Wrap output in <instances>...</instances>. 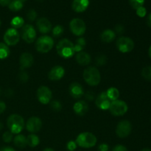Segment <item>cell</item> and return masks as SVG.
<instances>
[{
	"instance_id": "681fc988",
	"label": "cell",
	"mask_w": 151,
	"mask_h": 151,
	"mask_svg": "<svg viewBox=\"0 0 151 151\" xmlns=\"http://www.w3.org/2000/svg\"><path fill=\"white\" fill-rule=\"evenodd\" d=\"M148 53H149V56H150V58H151V46L150 47V48H149Z\"/></svg>"
},
{
	"instance_id": "9a60e30c",
	"label": "cell",
	"mask_w": 151,
	"mask_h": 151,
	"mask_svg": "<svg viewBox=\"0 0 151 151\" xmlns=\"http://www.w3.org/2000/svg\"><path fill=\"white\" fill-rule=\"evenodd\" d=\"M34 63V58L32 55L29 52L22 53L19 58V64L20 69L24 70L25 69L31 67Z\"/></svg>"
},
{
	"instance_id": "ffe728a7",
	"label": "cell",
	"mask_w": 151,
	"mask_h": 151,
	"mask_svg": "<svg viewBox=\"0 0 151 151\" xmlns=\"http://www.w3.org/2000/svg\"><path fill=\"white\" fill-rule=\"evenodd\" d=\"M89 5V0H73L72 4V10L76 13L86 11Z\"/></svg>"
},
{
	"instance_id": "d590c367",
	"label": "cell",
	"mask_w": 151,
	"mask_h": 151,
	"mask_svg": "<svg viewBox=\"0 0 151 151\" xmlns=\"http://www.w3.org/2000/svg\"><path fill=\"white\" fill-rule=\"evenodd\" d=\"M27 18L29 22H34L37 18V13L35 10L31 9L27 13Z\"/></svg>"
},
{
	"instance_id": "7402d4cb",
	"label": "cell",
	"mask_w": 151,
	"mask_h": 151,
	"mask_svg": "<svg viewBox=\"0 0 151 151\" xmlns=\"http://www.w3.org/2000/svg\"><path fill=\"white\" fill-rule=\"evenodd\" d=\"M100 37L103 42L111 43L116 38V33L112 29H106L101 32Z\"/></svg>"
},
{
	"instance_id": "4dcf8cb0",
	"label": "cell",
	"mask_w": 151,
	"mask_h": 151,
	"mask_svg": "<svg viewBox=\"0 0 151 151\" xmlns=\"http://www.w3.org/2000/svg\"><path fill=\"white\" fill-rule=\"evenodd\" d=\"M142 76L148 81H151V66H146L142 70Z\"/></svg>"
},
{
	"instance_id": "f35d334b",
	"label": "cell",
	"mask_w": 151,
	"mask_h": 151,
	"mask_svg": "<svg viewBox=\"0 0 151 151\" xmlns=\"http://www.w3.org/2000/svg\"><path fill=\"white\" fill-rule=\"evenodd\" d=\"M114 32L118 35H122L125 32V27L122 24H116L114 28Z\"/></svg>"
},
{
	"instance_id": "d6986e66",
	"label": "cell",
	"mask_w": 151,
	"mask_h": 151,
	"mask_svg": "<svg viewBox=\"0 0 151 151\" xmlns=\"http://www.w3.org/2000/svg\"><path fill=\"white\" fill-rule=\"evenodd\" d=\"M73 111L78 116H84L88 111V103L85 100H78L74 104Z\"/></svg>"
},
{
	"instance_id": "e575fe53",
	"label": "cell",
	"mask_w": 151,
	"mask_h": 151,
	"mask_svg": "<svg viewBox=\"0 0 151 151\" xmlns=\"http://www.w3.org/2000/svg\"><path fill=\"white\" fill-rule=\"evenodd\" d=\"M13 135L10 131H5L2 135V139L4 142L10 143L13 140Z\"/></svg>"
},
{
	"instance_id": "ba28073f",
	"label": "cell",
	"mask_w": 151,
	"mask_h": 151,
	"mask_svg": "<svg viewBox=\"0 0 151 151\" xmlns=\"http://www.w3.org/2000/svg\"><path fill=\"white\" fill-rule=\"evenodd\" d=\"M134 42L131 38L125 36L119 37L116 42L117 50L122 53L131 52L134 48Z\"/></svg>"
},
{
	"instance_id": "1f68e13d",
	"label": "cell",
	"mask_w": 151,
	"mask_h": 151,
	"mask_svg": "<svg viewBox=\"0 0 151 151\" xmlns=\"http://www.w3.org/2000/svg\"><path fill=\"white\" fill-rule=\"evenodd\" d=\"M50 103V108H51L54 111L59 112L61 111L62 105L59 101H58V100H52Z\"/></svg>"
},
{
	"instance_id": "6f0895ef",
	"label": "cell",
	"mask_w": 151,
	"mask_h": 151,
	"mask_svg": "<svg viewBox=\"0 0 151 151\" xmlns=\"http://www.w3.org/2000/svg\"><path fill=\"white\" fill-rule=\"evenodd\" d=\"M0 151H1V150H0Z\"/></svg>"
},
{
	"instance_id": "30bf717a",
	"label": "cell",
	"mask_w": 151,
	"mask_h": 151,
	"mask_svg": "<svg viewBox=\"0 0 151 151\" xmlns=\"http://www.w3.org/2000/svg\"><path fill=\"white\" fill-rule=\"evenodd\" d=\"M21 35L16 29L10 27L5 31L3 36L4 44L7 46H15L20 41Z\"/></svg>"
},
{
	"instance_id": "d4e9b609",
	"label": "cell",
	"mask_w": 151,
	"mask_h": 151,
	"mask_svg": "<svg viewBox=\"0 0 151 151\" xmlns=\"http://www.w3.org/2000/svg\"><path fill=\"white\" fill-rule=\"evenodd\" d=\"M27 145H29L30 147H35L38 146L40 143L39 137L35 134H30L27 137Z\"/></svg>"
},
{
	"instance_id": "7a4b0ae2",
	"label": "cell",
	"mask_w": 151,
	"mask_h": 151,
	"mask_svg": "<svg viewBox=\"0 0 151 151\" xmlns=\"http://www.w3.org/2000/svg\"><path fill=\"white\" fill-rule=\"evenodd\" d=\"M7 125L13 134H19L25 126L24 118L19 114H11L7 119Z\"/></svg>"
},
{
	"instance_id": "6da1fadb",
	"label": "cell",
	"mask_w": 151,
	"mask_h": 151,
	"mask_svg": "<svg viewBox=\"0 0 151 151\" xmlns=\"http://www.w3.org/2000/svg\"><path fill=\"white\" fill-rule=\"evenodd\" d=\"M57 53L60 57L68 59L72 58L75 55V47L74 44L67 38H63L56 45Z\"/></svg>"
},
{
	"instance_id": "4fadbf2b",
	"label": "cell",
	"mask_w": 151,
	"mask_h": 151,
	"mask_svg": "<svg viewBox=\"0 0 151 151\" xmlns=\"http://www.w3.org/2000/svg\"><path fill=\"white\" fill-rule=\"evenodd\" d=\"M27 131L31 134L38 132L42 128V121L38 116H31L25 123Z\"/></svg>"
},
{
	"instance_id": "7bdbcfd3",
	"label": "cell",
	"mask_w": 151,
	"mask_h": 151,
	"mask_svg": "<svg viewBox=\"0 0 151 151\" xmlns=\"http://www.w3.org/2000/svg\"><path fill=\"white\" fill-rule=\"evenodd\" d=\"M109 147L106 143H102L99 145L98 151H109Z\"/></svg>"
},
{
	"instance_id": "c3c4849f",
	"label": "cell",
	"mask_w": 151,
	"mask_h": 151,
	"mask_svg": "<svg viewBox=\"0 0 151 151\" xmlns=\"http://www.w3.org/2000/svg\"><path fill=\"white\" fill-rule=\"evenodd\" d=\"M43 151H55L52 148H50V147H47V148H45Z\"/></svg>"
},
{
	"instance_id": "f907efd6",
	"label": "cell",
	"mask_w": 151,
	"mask_h": 151,
	"mask_svg": "<svg viewBox=\"0 0 151 151\" xmlns=\"http://www.w3.org/2000/svg\"><path fill=\"white\" fill-rule=\"evenodd\" d=\"M2 128H3V124L1 123V122H0V131H1V130L2 129Z\"/></svg>"
},
{
	"instance_id": "74e56055",
	"label": "cell",
	"mask_w": 151,
	"mask_h": 151,
	"mask_svg": "<svg viewBox=\"0 0 151 151\" xmlns=\"http://www.w3.org/2000/svg\"><path fill=\"white\" fill-rule=\"evenodd\" d=\"M77 146L78 145H77L75 141L71 140V141L68 142L67 144H66V148L69 151H74L77 148Z\"/></svg>"
},
{
	"instance_id": "836d02e7",
	"label": "cell",
	"mask_w": 151,
	"mask_h": 151,
	"mask_svg": "<svg viewBox=\"0 0 151 151\" xmlns=\"http://www.w3.org/2000/svg\"><path fill=\"white\" fill-rule=\"evenodd\" d=\"M95 63L97 66H103L107 63V57L104 55H100L96 58Z\"/></svg>"
},
{
	"instance_id": "816d5d0a",
	"label": "cell",
	"mask_w": 151,
	"mask_h": 151,
	"mask_svg": "<svg viewBox=\"0 0 151 151\" xmlns=\"http://www.w3.org/2000/svg\"><path fill=\"white\" fill-rule=\"evenodd\" d=\"M142 151H151V150H150V149H149V148H145V149H143V150Z\"/></svg>"
},
{
	"instance_id": "2e32d148",
	"label": "cell",
	"mask_w": 151,
	"mask_h": 151,
	"mask_svg": "<svg viewBox=\"0 0 151 151\" xmlns=\"http://www.w3.org/2000/svg\"><path fill=\"white\" fill-rule=\"evenodd\" d=\"M65 75V69L61 66H55L50 69L48 73V78L50 81H60Z\"/></svg>"
},
{
	"instance_id": "44dd1931",
	"label": "cell",
	"mask_w": 151,
	"mask_h": 151,
	"mask_svg": "<svg viewBox=\"0 0 151 151\" xmlns=\"http://www.w3.org/2000/svg\"><path fill=\"white\" fill-rule=\"evenodd\" d=\"M75 60L77 63L81 66H88L91 61V58L88 53L81 51L77 52L75 55Z\"/></svg>"
},
{
	"instance_id": "d6a6232c",
	"label": "cell",
	"mask_w": 151,
	"mask_h": 151,
	"mask_svg": "<svg viewBox=\"0 0 151 151\" xmlns=\"http://www.w3.org/2000/svg\"><path fill=\"white\" fill-rule=\"evenodd\" d=\"M145 0H129V4L135 10L144 5Z\"/></svg>"
},
{
	"instance_id": "83f0119b",
	"label": "cell",
	"mask_w": 151,
	"mask_h": 151,
	"mask_svg": "<svg viewBox=\"0 0 151 151\" xmlns=\"http://www.w3.org/2000/svg\"><path fill=\"white\" fill-rule=\"evenodd\" d=\"M86 45V41L85 38H83V37H80L79 38L76 40V42L74 44L75 52H79L83 51L85 49Z\"/></svg>"
},
{
	"instance_id": "f6af8a7d",
	"label": "cell",
	"mask_w": 151,
	"mask_h": 151,
	"mask_svg": "<svg viewBox=\"0 0 151 151\" xmlns=\"http://www.w3.org/2000/svg\"><path fill=\"white\" fill-rule=\"evenodd\" d=\"M12 0H0V5L1 6H8Z\"/></svg>"
},
{
	"instance_id": "b9f144b4",
	"label": "cell",
	"mask_w": 151,
	"mask_h": 151,
	"mask_svg": "<svg viewBox=\"0 0 151 151\" xmlns=\"http://www.w3.org/2000/svg\"><path fill=\"white\" fill-rule=\"evenodd\" d=\"M112 151H128V150L125 146L122 145H117L113 147Z\"/></svg>"
},
{
	"instance_id": "f5cc1de1",
	"label": "cell",
	"mask_w": 151,
	"mask_h": 151,
	"mask_svg": "<svg viewBox=\"0 0 151 151\" xmlns=\"http://www.w3.org/2000/svg\"><path fill=\"white\" fill-rule=\"evenodd\" d=\"M21 1H22V2H24V1H27V0H20Z\"/></svg>"
},
{
	"instance_id": "5bb4252c",
	"label": "cell",
	"mask_w": 151,
	"mask_h": 151,
	"mask_svg": "<svg viewBox=\"0 0 151 151\" xmlns=\"http://www.w3.org/2000/svg\"><path fill=\"white\" fill-rule=\"evenodd\" d=\"M111 101L108 97L106 91H102L95 99V104L98 109L101 110H108L110 106Z\"/></svg>"
},
{
	"instance_id": "603a6c76",
	"label": "cell",
	"mask_w": 151,
	"mask_h": 151,
	"mask_svg": "<svg viewBox=\"0 0 151 151\" xmlns=\"http://www.w3.org/2000/svg\"><path fill=\"white\" fill-rule=\"evenodd\" d=\"M14 145L19 148H24L27 145V137L23 134H16V137L13 138Z\"/></svg>"
},
{
	"instance_id": "ee69618b",
	"label": "cell",
	"mask_w": 151,
	"mask_h": 151,
	"mask_svg": "<svg viewBox=\"0 0 151 151\" xmlns=\"http://www.w3.org/2000/svg\"><path fill=\"white\" fill-rule=\"evenodd\" d=\"M6 109V104L4 103V102L0 101V114H2L3 112L5 111Z\"/></svg>"
},
{
	"instance_id": "8d00e7d4",
	"label": "cell",
	"mask_w": 151,
	"mask_h": 151,
	"mask_svg": "<svg viewBox=\"0 0 151 151\" xmlns=\"http://www.w3.org/2000/svg\"><path fill=\"white\" fill-rule=\"evenodd\" d=\"M18 78H19V80L21 81V82L26 83L27 81H28V79H29V75H28V74L26 72L22 70V72L19 73Z\"/></svg>"
},
{
	"instance_id": "3957f363",
	"label": "cell",
	"mask_w": 151,
	"mask_h": 151,
	"mask_svg": "<svg viewBox=\"0 0 151 151\" xmlns=\"http://www.w3.org/2000/svg\"><path fill=\"white\" fill-rule=\"evenodd\" d=\"M83 78L88 85L96 86L99 85L101 81V75L100 71L95 66H88L83 73Z\"/></svg>"
},
{
	"instance_id": "9f6ffc18",
	"label": "cell",
	"mask_w": 151,
	"mask_h": 151,
	"mask_svg": "<svg viewBox=\"0 0 151 151\" xmlns=\"http://www.w3.org/2000/svg\"><path fill=\"white\" fill-rule=\"evenodd\" d=\"M150 122H151V117H150Z\"/></svg>"
},
{
	"instance_id": "db71d44e",
	"label": "cell",
	"mask_w": 151,
	"mask_h": 151,
	"mask_svg": "<svg viewBox=\"0 0 151 151\" xmlns=\"http://www.w3.org/2000/svg\"><path fill=\"white\" fill-rule=\"evenodd\" d=\"M1 19H0V27H1Z\"/></svg>"
},
{
	"instance_id": "f546056e",
	"label": "cell",
	"mask_w": 151,
	"mask_h": 151,
	"mask_svg": "<svg viewBox=\"0 0 151 151\" xmlns=\"http://www.w3.org/2000/svg\"><path fill=\"white\" fill-rule=\"evenodd\" d=\"M64 32V28L61 25H56L55 27H53V29H52V35L55 38H59L60 36H61L62 34Z\"/></svg>"
},
{
	"instance_id": "277c9868",
	"label": "cell",
	"mask_w": 151,
	"mask_h": 151,
	"mask_svg": "<svg viewBox=\"0 0 151 151\" xmlns=\"http://www.w3.org/2000/svg\"><path fill=\"white\" fill-rule=\"evenodd\" d=\"M97 141V137L92 133L83 132L77 137L75 142L77 145L83 148H91L96 145Z\"/></svg>"
},
{
	"instance_id": "484cf974",
	"label": "cell",
	"mask_w": 151,
	"mask_h": 151,
	"mask_svg": "<svg viewBox=\"0 0 151 151\" xmlns=\"http://www.w3.org/2000/svg\"><path fill=\"white\" fill-rule=\"evenodd\" d=\"M10 54V48L4 43L0 42V59L4 60L9 57Z\"/></svg>"
},
{
	"instance_id": "11a10c76",
	"label": "cell",
	"mask_w": 151,
	"mask_h": 151,
	"mask_svg": "<svg viewBox=\"0 0 151 151\" xmlns=\"http://www.w3.org/2000/svg\"><path fill=\"white\" fill-rule=\"evenodd\" d=\"M0 93H1V88H0Z\"/></svg>"
},
{
	"instance_id": "7c38bea8",
	"label": "cell",
	"mask_w": 151,
	"mask_h": 151,
	"mask_svg": "<svg viewBox=\"0 0 151 151\" xmlns=\"http://www.w3.org/2000/svg\"><path fill=\"white\" fill-rule=\"evenodd\" d=\"M132 125L128 120H122L116 127V134L119 138H126L131 134Z\"/></svg>"
},
{
	"instance_id": "8fae6325",
	"label": "cell",
	"mask_w": 151,
	"mask_h": 151,
	"mask_svg": "<svg viewBox=\"0 0 151 151\" xmlns=\"http://www.w3.org/2000/svg\"><path fill=\"white\" fill-rule=\"evenodd\" d=\"M37 99L41 104H48L52 101V93L50 88L46 86H41L38 88L36 92Z\"/></svg>"
},
{
	"instance_id": "ab89813d",
	"label": "cell",
	"mask_w": 151,
	"mask_h": 151,
	"mask_svg": "<svg viewBox=\"0 0 151 151\" xmlns=\"http://www.w3.org/2000/svg\"><path fill=\"white\" fill-rule=\"evenodd\" d=\"M137 14L139 17H141V18L145 17V16H146V14H147V10H146L145 7H143L142 6V7H139V8L137 9Z\"/></svg>"
},
{
	"instance_id": "60d3db41",
	"label": "cell",
	"mask_w": 151,
	"mask_h": 151,
	"mask_svg": "<svg viewBox=\"0 0 151 151\" xmlns=\"http://www.w3.org/2000/svg\"><path fill=\"white\" fill-rule=\"evenodd\" d=\"M84 96H85V99L88 101H92L95 99V96H94V92L92 91H87L86 94H84Z\"/></svg>"
},
{
	"instance_id": "5b68a950",
	"label": "cell",
	"mask_w": 151,
	"mask_h": 151,
	"mask_svg": "<svg viewBox=\"0 0 151 151\" xmlns=\"http://www.w3.org/2000/svg\"><path fill=\"white\" fill-rule=\"evenodd\" d=\"M54 46V40L49 35H41L35 41V47L37 51L40 53H47L52 49Z\"/></svg>"
},
{
	"instance_id": "9c48e42d",
	"label": "cell",
	"mask_w": 151,
	"mask_h": 151,
	"mask_svg": "<svg viewBox=\"0 0 151 151\" xmlns=\"http://www.w3.org/2000/svg\"><path fill=\"white\" fill-rule=\"evenodd\" d=\"M69 29L72 34L76 36L81 37L84 35L86 30V25L83 20L79 18L73 19L69 23Z\"/></svg>"
},
{
	"instance_id": "bcb514c9",
	"label": "cell",
	"mask_w": 151,
	"mask_h": 151,
	"mask_svg": "<svg viewBox=\"0 0 151 151\" xmlns=\"http://www.w3.org/2000/svg\"><path fill=\"white\" fill-rule=\"evenodd\" d=\"M1 151H16L11 147H4L1 149Z\"/></svg>"
},
{
	"instance_id": "cb8c5ba5",
	"label": "cell",
	"mask_w": 151,
	"mask_h": 151,
	"mask_svg": "<svg viewBox=\"0 0 151 151\" xmlns=\"http://www.w3.org/2000/svg\"><path fill=\"white\" fill-rule=\"evenodd\" d=\"M106 94H107L108 97L111 101H114V100H118L119 97V91L115 87H111V88H108L107 91H106Z\"/></svg>"
},
{
	"instance_id": "e0dca14e",
	"label": "cell",
	"mask_w": 151,
	"mask_h": 151,
	"mask_svg": "<svg viewBox=\"0 0 151 151\" xmlns=\"http://www.w3.org/2000/svg\"><path fill=\"white\" fill-rule=\"evenodd\" d=\"M69 94L74 99H80L84 95V90L81 84L78 82H73L70 84L69 87Z\"/></svg>"
},
{
	"instance_id": "52a82bcc",
	"label": "cell",
	"mask_w": 151,
	"mask_h": 151,
	"mask_svg": "<svg viewBox=\"0 0 151 151\" xmlns=\"http://www.w3.org/2000/svg\"><path fill=\"white\" fill-rule=\"evenodd\" d=\"M20 35L25 42L27 44H32L36 38V30L32 24H27L21 29Z\"/></svg>"
},
{
	"instance_id": "4316f807",
	"label": "cell",
	"mask_w": 151,
	"mask_h": 151,
	"mask_svg": "<svg viewBox=\"0 0 151 151\" xmlns=\"http://www.w3.org/2000/svg\"><path fill=\"white\" fill-rule=\"evenodd\" d=\"M10 25L14 29H19L24 25V20L20 16H15L10 22Z\"/></svg>"
},
{
	"instance_id": "f1b7e54d",
	"label": "cell",
	"mask_w": 151,
	"mask_h": 151,
	"mask_svg": "<svg viewBox=\"0 0 151 151\" xmlns=\"http://www.w3.org/2000/svg\"><path fill=\"white\" fill-rule=\"evenodd\" d=\"M23 6V2L21 1L20 0H13V1H10V4H8L9 9L13 12L19 11L20 10H22Z\"/></svg>"
},
{
	"instance_id": "8992f818",
	"label": "cell",
	"mask_w": 151,
	"mask_h": 151,
	"mask_svg": "<svg viewBox=\"0 0 151 151\" xmlns=\"http://www.w3.org/2000/svg\"><path fill=\"white\" fill-rule=\"evenodd\" d=\"M109 110L113 116H123L127 113L128 106V104L123 100H116L111 101Z\"/></svg>"
},
{
	"instance_id": "7dc6e473",
	"label": "cell",
	"mask_w": 151,
	"mask_h": 151,
	"mask_svg": "<svg viewBox=\"0 0 151 151\" xmlns=\"http://www.w3.org/2000/svg\"><path fill=\"white\" fill-rule=\"evenodd\" d=\"M147 24L150 27H151V13L149 14V16H147Z\"/></svg>"
},
{
	"instance_id": "ac0fdd59",
	"label": "cell",
	"mask_w": 151,
	"mask_h": 151,
	"mask_svg": "<svg viewBox=\"0 0 151 151\" xmlns=\"http://www.w3.org/2000/svg\"><path fill=\"white\" fill-rule=\"evenodd\" d=\"M38 30L42 34H47L52 30V24L47 18L41 17L36 22Z\"/></svg>"
}]
</instances>
